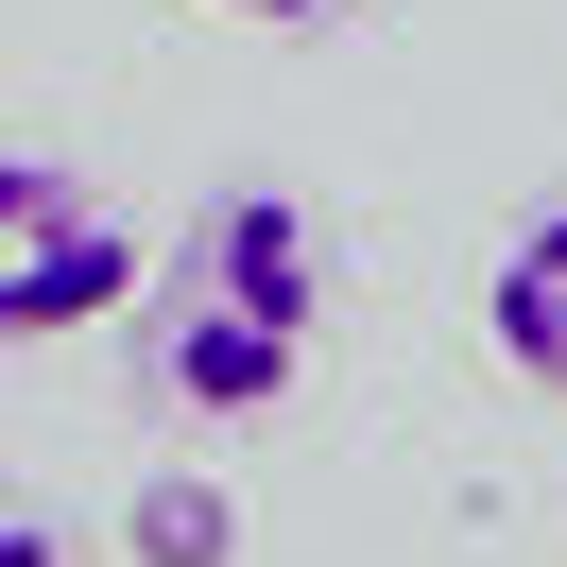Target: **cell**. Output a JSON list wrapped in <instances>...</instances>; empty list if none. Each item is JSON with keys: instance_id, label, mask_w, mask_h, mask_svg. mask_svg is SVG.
<instances>
[{"instance_id": "cell-1", "label": "cell", "mask_w": 567, "mask_h": 567, "mask_svg": "<svg viewBox=\"0 0 567 567\" xmlns=\"http://www.w3.org/2000/svg\"><path fill=\"white\" fill-rule=\"evenodd\" d=\"M310 379V207L292 189H207L189 241L138 276V395L189 430H241Z\"/></svg>"}, {"instance_id": "cell-2", "label": "cell", "mask_w": 567, "mask_h": 567, "mask_svg": "<svg viewBox=\"0 0 567 567\" xmlns=\"http://www.w3.org/2000/svg\"><path fill=\"white\" fill-rule=\"evenodd\" d=\"M155 258L121 241V207L52 155H0V344H52V327H121Z\"/></svg>"}, {"instance_id": "cell-3", "label": "cell", "mask_w": 567, "mask_h": 567, "mask_svg": "<svg viewBox=\"0 0 567 567\" xmlns=\"http://www.w3.org/2000/svg\"><path fill=\"white\" fill-rule=\"evenodd\" d=\"M482 344L516 361L533 395H567V207H533L516 241H498V276H482Z\"/></svg>"}, {"instance_id": "cell-4", "label": "cell", "mask_w": 567, "mask_h": 567, "mask_svg": "<svg viewBox=\"0 0 567 567\" xmlns=\"http://www.w3.org/2000/svg\"><path fill=\"white\" fill-rule=\"evenodd\" d=\"M224 550H241V498L207 464H155L138 482V567H224Z\"/></svg>"}, {"instance_id": "cell-5", "label": "cell", "mask_w": 567, "mask_h": 567, "mask_svg": "<svg viewBox=\"0 0 567 567\" xmlns=\"http://www.w3.org/2000/svg\"><path fill=\"white\" fill-rule=\"evenodd\" d=\"M0 567H70V533H52V516H18V498H0Z\"/></svg>"}, {"instance_id": "cell-6", "label": "cell", "mask_w": 567, "mask_h": 567, "mask_svg": "<svg viewBox=\"0 0 567 567\" xmlns=\"http://www.w3.org/2000/svg\"><path fill=\"white\" fill-rule=\"evenodd\" d=\"M207 18H327V0H207Z\"/></svg>"}]
</instances>
